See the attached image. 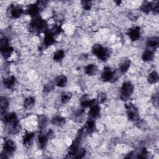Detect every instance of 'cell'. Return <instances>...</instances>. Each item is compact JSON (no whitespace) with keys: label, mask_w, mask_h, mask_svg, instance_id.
I'll return each instance as SVG.
<instances>
[{"label":"cell","mask_w":159,"mask_h":159,"mask_svg":"<svg viewBox=\"0 0 159 159\" xmlns=\"http://www.w3.org/2000/svg\"><path fill=\"white\" fill-rule=\"evenodd\" d=\"M30 27L36 31L41 32L46 30L47 27L46 22L42 19L41 17H36L34 18L31 23H30Z\"/></svg>","instance_id":"obj_3"},{"label":"cell","mask_w":159,"mask_h":159,"mask_svg":"<svg viewBox=\"0 0 159 159\" xmlns=\"http://www.w3.org/2000/svg\"><path fill=\"white\" fill-rule=\"evenodd\" d=\"M56 85L60 87H64L67 83V77L64 75L58 76L55 79Z\"/></svg>","instance_id":"obj_16"},{"label":"cell","mask_w":159,"mask_h":159,"mask_svg":"<svg viewBox=\"0 0 159 159\" xmlns=\"http://www.w3.org/2000/svg\"><path fill=\"white\" fill-rule=\"evenodd\" d=\"M114 73L109 67H106L104 68L103 72L101 75V79L104 82H109L114 79Z\"/></svg>","instance_id":"obj_6"},{"label":"cell","mask_w":159,"mask_h":159,"mask_svg":"<svg viewBox=\"0 0 159 159\" xmlns=\"http://www.w3.org/2000/svg\"><path fill=\"white\" fill-rule=\"evenodd\" d=\"M92 52L101 60H106L109 56V53L107 48L101 46L100 44H95L93 47Z\"/></svg>","instance_id":"obj_2"},{"label":"cell","mask_w":159,"mask_h":159,"mask_svg":"<svg viewBox=\"0 0 159 159\" xmlns=\"http://www.w3.org/2000/svg\"><path fill=\"white\" fill-rule=\"evenodd\" d=\"M130 64L131 61L129 60H127L124 62H123L120 66V71L122 73H126L128 70V69H129L130 67Z\"/></svg>","instance_id":"obj_26"},{"label":"cell","mask_w":159,"mask_h":159,"mask_svg":"<svg viewBox=\"0 0 159 159\" xmlns=\"http://www.w3.org/2000/svg\"><path fill=\"white\" fill-rule=\"evenodd\" d=\"M85 149H78L77 152H75V153L74 154L73 157L75 158H83L84 156H85Z\"/></svg>","instance_id":"obj_29"},{"label":"cell","mask_w":159,"mask_h":159,"mask_svg":"<svg viewBox=\"0 0 159 159\" xmlns=\"http://www.w3.org/2000/svg\"><path fill=\"white\" fill-rule=\"evenodd\" d=\"M128 34H129V36L132 41H137V40H138L140 38V28L135 27L130 29L129 30V32H128Z\"/></svg>","instance_id":"obj_7"},{"label":"cell","mask_w":159,"mask_h":159,"mask_svg":"<svg viewBox=\"0 0 159 159\" xmlns=\"http://www.w3.org/2000/svg\"><path fill=\"white\" fill-rule=\"evenodd\" d=\"M40 9L37 4H31L28 9L29 15L32 16H36L39 12Z\"/></svg>","instance_id":"obj_14"},{"label":"cell","mask_w":159,"mask_h":159,"mask_svg":"<svg viewBox=\"0 0 159 159\" xmlns=\"http://www.w3.org/2000/svg\"><path fill=\"white\" fill-rule=\"evenodd\" d=\"M53 135H54V132H53L52 131H50L49 132H48V134H47V137H48V138H52Z\"/></svg>","instance_id":"obj_38"},{"label":"cell","mask_w":159,"mask_h":159,"mask_svg":"<svg viewBox=\"0 0 159 159\" xmlns=\"http://www.w3.org/2000/svg\"><path fill=\"white\" fill-rule=\"evenodd\" d=\"M1 48V51L3 55L5 57V58H8V57H10L11 56V55L12 54V53L13 52V48L10 46H7Z\"/></svg>","instance_id":"obj_15"},{"label":"cell","mask_w":159,"mask_h":159,"mask_svg":"<svg viewBox=\"0 0 159 159\" xmlns=\"http://www.w3.org/2000/svg\"><path fill=\"white\" fill-rule=\"evenodd\" d=\"M82 5L85 10H90L91 6V2L90 1H82Z\"/></svg>","instance_id":"obj_33"},{"label":"cell","mask_w":159,"mask_h":159,"mask_svg":"<svg viewBox=\"0 0 159 159\" xmlns=\"http://www.w3.org/2000/svg\"><path fill=\"white\" fill-rule=\"evenodd\" d=\"M127 113L129 119L131 121H135L139 119V114L138 109L134 104L131 103L126 105Z\"/></svg>","instance_id":"obj_5"},{"label":"cell","mask_w":159,"mask_h":159,"mask_svg":"<svg viewBox=\"0 0 159 159\" xmlns=\"http://www.w3.org/2000/svg\"><path fill=\"white\" fill-rule=\"evenodd\" d=\"M54 88V85L52 82H48L44 86V91L46 92H50Z\"/></svg>","instance_id":"obj_34"},{"label":"cell","mask_w":159,"mask_h":159,"mask_svg":"<svg viewBox=\"0 0 159 159\" xmlns=\"http://www.w3.org/2000/svg\"><path fill=\"white\" fill-rule=\"evenodd\" d=\"M4 151H6V152L8 153H12L15 151V144L12 142V140H7L6 142L4 144Z\"/></svg>","instance_id":"obj_10"},{"label":"cell","mask_w":159,"mask_h":159,"mask_svg":"<svg viewBox=\"0 0 159 159\" xmlns=\"http://www.w3.org/2000/svg\"><path fill=\"white\" fill-rule=\"evenodd\" d=\"M85 73L88 75H95L98 72V68L96 66L93 64L88 65L85 68Z\"/></svg>","instance_id":"obj_11"},{"label":"cell","mask_w":159,"mask_h":159,"mask_svg":"<svg viewBox=\"0 0 159 159\" xmlns=\"http://www.w3.org/2000/svg\"><path fill=\"white\" fill-rule=\"evenodd\" d=\"M154 57V54L152 50H147L145 51L142 55V59L144 61H151Z\"/></svg>","instance_id":"obj_21"},{"label":"cell","mask_w":159,"mask_h":159,"mask_svg":"<svg viewBox=\"0 0 159 159\" xmlns=\"http://www.w3.org/2000/svg\"><path fill=\"white\" fill-rule=\"evenodd\" d=\"M147 155H148V152L146 151V149H144L142 150V152H141V153H140V156H139V158H147Z\"/></svg>","instance_id":"obj_37"},{"label":"cell","mask_w":159,"mask_h":159,"mask_svg":"<svg viewBox=\"0 0 159 159\" xmlns=\"http://www.w3.org/2000/svg\"><path fill=\"white\" fill-rule=\"evenodd\" d=\"M61 31H62V29L60 26H54V27L53 28V31L52 32L54 34L55 36V34H60Z\"/></svg>","instance_id":"obj_35"},{"label":"cell","mask_w":159,"mask_h":159,"mask_svg":"<svg viewBox=\"0 0 159 159\" xmlns=\"http://www.w3.org/2000/svg\"><path fill=\"white\" fill-rule=\"evenodd\" d=\"M100 108L98 106L94 105L91 107L90 111V116L91 118H96L100 115Z\"/></svg>","instance_id":"obj_17"},{"label":"cell","mask_w":159,"mask_h":159,"mask_svg":"<svg viewBox=\"0 0 159 159\" xmlns=\"http://www.w3.org/2000/svg\"><path fill=\"white\" fill-rule=\"evenodd\" d=\"M35 103V100L34 98H32V97H29V98L26 99L24 101V106L26 108L29 109L32 108Z\"/></svg>","instance_id":"obj_28"},{"label":"cell","mask_w":159,"mask_h":159,"mask_svg":"<svg viewBox=\"0 0 159 159\" xmlns=\"http://www.w3.org/2000/svg\"><path fill=\"white\" fill-rule=\"evenodd\" d=\"M64 56V52L62 50H60L55 53L54 55V59L56 61H59L61 59H63Z\"/></svg>","instance_id":"obj_32"},{"label":"cell","mask_w":159,"mask_h":159,"mask_svg":"<svg viewBox=\"0 0 159 159\" xmlns=\"http://www.w3.org/2000/svg\"><path fill=\"white\" fill-rule=\"evenodd\" d=\"M98 101L100 103H103L106 99V96L104 93H101L98 95Z\"/></svg>","instance_id":"obj_36"},{"label":"cell","mask_w":159,"mask_h":159,"mask_svg":"<svg viewBox=\"0 0 159 159\" xmlns=\"http://www.w3.org/2000/svg\"><path fill=\"white\" fill-rule=\"evenodd\" d=\"M52 122L55 126H63L65 123V119L61 116H55L52 119Z\"/></svg>","instance_id":"obj_18"},{"label":"cell","mask_w":159,"mask_h":159,"mask_svg":"<svg viewBox=\"0 0 159 159\" xmlns=\"http://www.w3.org/2000/svg\"><path fill=\"white\" fill-rule=\"evenodd\" d=\"M85 129L88 133H91V132H93L95 129V123L94 121L92 120V119L88 120L86 123Z\"/></svg>","instance_id":"obj_19"},{"label":"cell","mask_w":159,"mask_h":159,"mask_svg":"<svg viewBox=\"0 0 159 159\" xmlns=\"http://www.w3.org/2000/svg\"><path fill=\"white\" fill-rule=\"evenodd\" d=\"M158 80V75L156 72H153L150 73L148 77V82L150 83H156Z\"/></svg>","instance_id":"obj_24"},{"label":"cell","mask_w":159,"mask_h":159,"mask_svg":"<svg viewBox=\"0 0 159 159\" xmlns=\"http://www.w3.org/2000/svg\"><path fill=\"white\" fill-rule=\"evenodd\" d=\"M134 91V86L129 82L123 83L121 91V98L122 100H126L131 96Z\"/></svg>","instance_id":"obj_4"},{"label":"cell","mask_w":159,"mask_h":159,"mask_svg":"<svg viewBox=\"0 0 159 159\" xmlns=\"http://www.w3.org/2000/svg\"><path fill=\"white\" fill-rule=\"evenodd\" d=\"M9 105V103L6 98L4 97H1V114H3L5 113L6 110L7 109Z\"/></svg>","instance_id":"obj_23"},{"label":"cell","mask_w":159,"mask_h":159,"mask_svg":"<svg viewBox=\"0 0 159 159\" xmlns=\"http://www.w3.org/2000/svg\"><path fill=\"white\" fill-rule=\"evenodd\" d=\"M95 102L96 100H90L86 95H84L81 98V105L83 108L92 107L94 106Z\"/></svg>","instance_id":"obj_8"},{"label":"cell","mask_w":159,"mask_h":159,"mask_svg":"<svg viewBox=\"0 0 159 159\" xmlns=\"http://www.w3.org/2000/svg\"><path fill=\"white\" fill-rule=\"evenodd\" d=\"M34 138V134L32 132H28L26 133L23 138V142L24 144H28L30 143V142Z\"/></svg>","instance_id":"obj_25"},{"label":"cell","mask_w":159,"mask_h":159,"mask_svg":"<svg viewBox=\"0 0 159 159\" xmlns=\"http://www.w3.org/2000/svg\"><path fill=\"white\" fill-rule=\"evenodd\" d=\"M147 46L152 48H157L158 46V41L157 39H152L149 40L147 42Z\"/></svg>","instance_id":"obj_30"},{"label":"cell","mask_w":159,"mask_h":159,"mask_svg":"<svg viewBox=\"0 0 159 159\" xmlns=\"http://www.w3.org/2000/svg\"><path fill=\"white\" fill-rule=\"evenodd\" d=\"M152 4L150 3H144L141 8V10L145 13H148L152 10Z\"/></svg>","instance_id":"obj_31"},{"label":"cell","mask_w":159,"mask_h":159,"mask_svg":"<svg viewBox=\"0 0 159 159\" xmlns=\"http://www.w3.org/2000/svg\"><path fill=\"white\" fill-rule=\"evenodd\" d=\"M72 98V93L70 92L63 93L61 96V101L62 103H67Z\"/></svg>","instance_id":"obj_27"},{"label":"cell","mask_w":159,"mask_h":159,"mask_svg":"<svg viewBox=\"0 0 159 159\" xmlns=\"http://www.w3.org/2000/svg\"><path fill=\"white\" fill-rule=\"evenodd\" d=\"M3 121L4 123L6 124L10 127V128H11V132L16 134V132H18L19 126L15 113H11L4 115L3 118Z\"/></svg>","instance_id":"obj_1"},{"label":"cell","mask_w":159,"mask_h":159,"mask_svg":"<svg viewBox=\"0 0 159 159\" xmlns=\"http://www.w3.org/2000/svg\"><path fill=\"white\" fill-rule=\"evenodd\" d=\"M23 12V9L19 7H12L11 11V16L14 18H18L19 17Z\"/></svg>","instance_id":"obj_13"},{"label":"cell","mask_w":159,"mask_h":159,"mask_svg":"<svg viewBox=\"0 0 159 159\" xmlns=\"http://www.w3.org/2000/svg\"><path fill=\"white\" fill-rule=\"evenodd\" d=\"M38 124L41 129L46 127L47 124V118L44 115H40L38 116Z\"/></svg>","instance_id":"obj_20"},{"label":"cell","mask_w":159,"mask_h":159,"mask_svg":"<svg viewBox=\"0 0 159 159\" xmlns=\"http://www.w3.org/2000/svg\"><path fill=\"white\" fill-rule=\"evenodd\" d=\"M16 83V79L15 77H9L6 79H4L3 81V83L4 86H5L8 88H11L15 86V85Z\"/></svg>","instance_id":"obj_12"},{"label":"cell","mask_w":159,"mask_h":159,"mask_svg":"<svg viewBox=\"0 0 159 159\" xmlns=\"http://www.w3.org/2000/svg\"><path fill=\"white\" fill-rule=\"evenodd\" d=\"M47 136H46L44 135H40L39 136L38 138V140H39V144L40 145V147L41 149H44V147H46V145L47 143Z\"/></svg>","instance_id":"obj_22"},{"label":"cell","mask_w":159,"mask_h":159,"mask_svg":"<svg viewBox=\"0 0 159 159\" xmlns=\"http://www.w3.org/2000/svg\"><path fill=\"white\" fill-rule=\"evenodd\" d=\"M55 37L54 34H53L51 31L46 32L45 34V37H44V45L47 47L50 46L52 45L53 44L55 43Z\"/></svg>","instance_id":"obj_9"}]
</instances>
